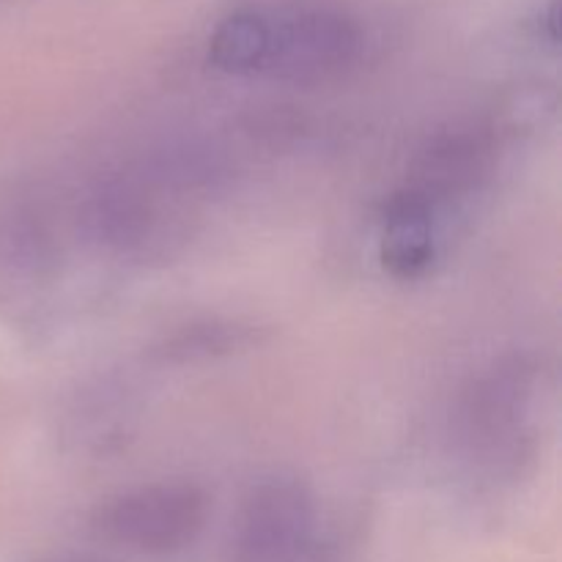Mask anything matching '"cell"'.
Masks as SVG:
<instances>
[{"mask_svg":"<svg viewBox=\"0 0 562 562\" xmlns=\"http://www.w3.org/2000/svg\"><path fill=\"white\" fill-rule=\"evenodd\" d=\"M492 170V143L483 132H448L423 151L417 162L415 190L434 209L442 198L475 190Z\"/></svg>","mask_w":562,"mask_h":562,"instance_id":"obj_6","label":"cell"},{"mask_svg":"<svg viewBox=\"0 0 562 562\" xmlns=\"http://www.w3.org/2000/svg\"><path fill=\"white\" fill-rule=\"evenodd\" d=\"M80 223L97 245L119 256H146L168 241L165 212L151 192V181L132 176L102 181L97 190L88 192Z\"/></svg>","mask_w":562,"mask_h":562,"instance_id":"obj_5","label":"cell"},{"mask_svg":"<svg viewBox=\"0 0 562 562\" xmlns=\"http://www.w3.org/2000/svg\"><path fill=\"white\" fill-rule=\"evenodd\" d=\"M263 11L269 22L267 77L291 86H322L360 60L366 33L349 11L322 0L263 5Z\"/></svg>","mask_w":562,"mask_h":562,"instance_id":"obj_2","label":"cell"},{"mask_svg":"<svg viewBox=\"0 0 562 562\" xmlns=\"http://www.w3.org/2000/svg\"><path fill=\"white\" fill-rule=\"evenodd\" d=\"M536 387V366L525 357H505L472 379L456 406L453 434L477 470L516 475L530 459Z\"/></svg>","mask_w":562,"mask_h":562,"instance_id":"obj_1","label":"cell"},{"mask_svg":"<svg viewBox=\"0 0 562 562\" xmlns=\"http://www.w3.org/2000/svg\"><path fill=\"white\" fill-rule=\"evenodd\" d=\"M434 252V206L406 187L387 203L379 256L393 278L415 280L431 267Z\"/></svg>","mask_w":562,"mask_h":562,"instance_id":"obj_7","label":"cell"},{"mask_svg":"<svg viewBox=\"0 0 562 562\" xmlns=\"http://www.w3.org/2000/svg\"><path fill=\"white\" fill-rule=\"evenodd\" d=\"M38 562H110V560L91 558V554H55V558H44Z\"/></svg>","mask_w":562,"mask_h":562,"instance_id":"obj_11","label":"cell"},{"mask_svg":"<svg viewBox=\"0 0 562 562\" xmlns=\"http://www.w3.org/2000/svg\"><path fill=\"white\" fill-rule=\"evenodd\" d=\"M269 53V22L263 5H241L214 25L209 36V60L214 69L234 77L263 75Z\"/></svg>","mask_w":562,"mask_h":562,"instance_id":"obj_8","label":"cell"},{"mask_svg":"<svg viewBox=\"0 0 562 562\" xmlns=\"http://www.w3.org/2000/svg\"><path fill=\"white\" fill-rule=\"evenodd\" d=\"M209 499L195 483L162 481L119 494L93 514L102 541L148 558L184 552L206 527Z\"/></svg>","mask_w":562,"mask_h":562,"instance_id":"obj_3","label":"cell"},{"mask_svg":"<svg viewBox=\"0 0 562 562\" xmlns=\"http://www.w3.org/2000/svg\"><path fill=\"white\" fill-rule=\"evenodd\" d=\"M258 340V329L252 324L228 322V318H209V322H192L162 338L154 346V357L170 366H187V362H206L217 357H228L234 351L247 349Z\"/></svg>","mask_w":562,"mask_h":562,"instance_id":"obj_9","label":"cell"},{"mask_svg":"<svg viewBox=\"0 0 562 562\" xmlns=\"http://www.w3.org/2000/svg\"><path fill=\"white\" fill-rule=\"evenodd\" d=\"M0 252L14 267L38 272L53 263L55 245L38 214L31 209H14L0 220Z\"/></svg>","mask_w":562,"mask_h":562,"instance_id":"obj_10","label":"cell"},{"mask_svg":"<svg viewBox=\"0 0 562 562\" xmlns=\"http://www.w3.org/2000/svg\"><path fill=\"white\" fill-rule=\"evenodd\" d=\"M316 505L305 483L267 477L247 494L236 521V562H311Z\"/></svg>","mask_w":562,"mask_h":562,"instance_id":"obj_4","label":"cell"}]
</instances>
